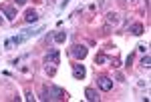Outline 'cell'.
<instances>
[{"mask_svg":"<svg viewBox=\"0 0 151 102\" xmlns=\"http://www.w3.org/2000/svg\"><path fill=\"white\" fill-rule=\"evenodd\" d=\"M40 98L42 100H63V98H67V92L58 86H45Z\"/></svg>","mask_w":151,"mask_h":102,"instance_id":"6da1fadb","label":"cell"},{"mask_svg":"<svg viewBox=\"0 0 151 102\" xmlns=\"http://www.w3.org/2000/svg\"><path fill=\"white\" fill-rule=\"evenodd\" d=\"M38 32H42V28H36V30H22V34H18V36L10 38V42L18 46V44H22L26 38H30V36H35V34H38Z\"/></svg>","mask_w":151,"mask_h":102,"instance_id":"7a4b0ae2","label":"cell"},{"mask_svg":"<svg viewBox=\"0 0 151 102\" xmlns=\"http://www.w3.org/2000/svg\"><path fill=\"white\" fill-rule=\"evenodd\" d=\"M87 52H89L87 46H83V44H75L73 48H70V54L77 58V60H83V58L87 56Z\"/></svg>","mask_w":151,"mask_h":102,"instance_id":"3957f363","label":"cell"},{"mask_svg":"<svg viewBox=\"0 0 151 102\" xmlns=\"http://www.w3.org/2000/svg\"><path fill=\"white\" fill-rule=\"evenodd\" d=\"M58 62H60V52H58V50H50L47 56H45V64H52V66H57Z\"/></svg>","mask_w":151,"mask_h":102,"instance_id":"277c9868","label":"cell"},{"mask_svg":"<svg viewBox=\"0 0 151 102\" xmlns=\"http://www.w3.org/2000/svg\"><path fill=\"white\" fill-rule=\"evenodd\" d=\"M0 10H2V14H4L8 20H14V18H16V6H12V4H2Z\"/></svg>","mask_w":151,"mask_h":102,"instance_id":"5b68a950","label":"cell"},{"mask_svg":"<svg viewBox=\"0 0 151 102\" xmlns=\"http://www.w3.org/2000/svg\"><path fill=\"white\" fill-rule=\"evenodd\" d=\"M97 84H99V88H101L103 92H109L111 88H113V80L109 78V76H99Z\"/></svg>","mask_w":151,"mask_h":102,"instance_id":"8992f818","label":"cell"},{"mask_svg":"<svg viewBox=\"0 0 151 102\" xmlns=\"http://www.w3.org/2000/svg\"><path fill=\"white\" fill-rule=\"evenodd\" d=\"M85 74H87V70H85L83 64H73V76H75L77 80H83Z\"/></svg>","mask_w":151,"mask_h":102,"instance_id":"52a82bcc","label":"cell"},{"mask_svg":"<svg viewBox=\"0 0 151 102\" xmlns=\"http://www.w3.org/2000/svg\"><path fill=\"white\" fill-rule=\"evenodd\" d=\"M129 32L133 34V36H141V34L145 32V28H143V24H139V22H135L131 28H129Z\"/></svg>","mask_w":151,"mask_h":102,"instance_id":"ba28073f","label":"cell"},{"mask_svg":"<svg viewBox=\"0 0 151 102\" xmlns=\"http://www.w3.org/2000/svg\"><path fill=\"white\" fill-rule=\"evenodd\" d=\"M28 24H32V22H36L38 20V14H36V10H28L26 12V18H24Z\"/></svg>","mask_w":151,"mask_h":102,"instance_id":"9c48e42d","label":"cell"},{"mask_svg":"<svg viewBox=\"0 0 151 102\" xmlns=\"http://www.w3.org/2000/svg\"><path fill=\"white\" fill-rule=\"evenodd\" d=\"M107 24H113V26L119 24V14H117V12H109V14H107Z\"/></svg>","mask_w":151,"mask_h":102,"instance_id":"30bf717a","label":"cell"},{"mask_svg":"<svg viewBox=\"0 0 151 102\" xmlns=\"http://www.w3.org/2000/svg\"><path fill=\"white\" fill-rule=\"evenodd\" d=\"M85 96H87V100H91V102H95L99 96H97V92L93 90V88H85Z\"/></svg>","mask_w":151,"mask_h":102,"instance_id":"8fae6325","label":"cell"},{"mask_svg":"<svg viewBox=\"0 0 151 102\" xmlns=\"http://www.w3.org/2000/svg\"><path fill=\"white\" fill-rule=\"evenodd\" d=\"M65 40H67V32H57L55 34V42H57V44H63Z\"/></svg>","mask_w":151,"mask_h":102,"instance_id":"7c38bea8","label":"cell"},{"mask_svg":"<svg viewBox=\"0 0 151 102\" xmlns=\"http://www.w3.org/2000/svg\"><path fill=\"white\" fill-rule=\"evenodd\" d=\"M141 66H145V68H149V66H151V58H149V54H145V56L141 58Z\"/></svg>","mask_w":151,"mask_h":102,"instance_id":"4fadbf2b","label":"cell"},{"mask_svg":"<svg viewBox=\"0 0 151 102\" xmlns=\"http://www.w3.org/2000/svg\"><path fill=\"white\" fill-rule=\"evenodd\" d=\"M107 62V56L105 54H97V58H95V64H105Z\"/></svg>","mask_w":151,"mask_h":102,"instance_id":"5bb4252c","label":"cell"},{"mask_svg":"<svg viewBox=\"0 0 151 102\" xmlns=\"http://www.w3.org/2000/svg\"><path fill=\"white\" fill-rule=\"evenodd\" d=\"M26 4V0H14V6H24Z\"/></svg>","mask_w":151,"mask_h":102,"instance_id":"9a60e30c","label":"cell"},{"mask_svg":"<svg viewBox=\"0 0 151 102\" xmlns=\"http://www.w3.org/2000/svg\"><path fill=\"white\" fill-rule=\"evenodd\" d=\"M0 24H2V18H0Z\"/></svg>","mask_w":151,"mask_h":102,"instance_id":"2e32d148","label":"cell"}]
</instances>
